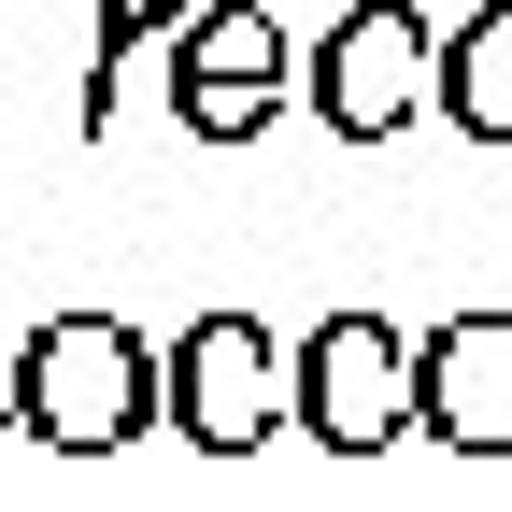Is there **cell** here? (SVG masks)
Wrapping results in <instances>:
<instances>
[{"label": "cell", "instance_id": "obj_1", "mask_svg": "<svg viewBox=\"0 0 512 512\" xmlns=\"http://www.w3.org/2000/svg\"><path fill=\"white\" fill-rule=\"evenodd\" d=\"M15 427L43 456H128L157 427V342L128 313H43L15 342Z\"/></svg>", "mask_w": 512, "mask_h": 512}, {"label": "cell", "instance_id": "obj_2", "mask_svg": "<svg viewBox=\"0 0 512 512\" xmlns=\"http://www.w3.org/2000/svg\"><path fill=\"white\" fill-rule=\"evenodd\" d=\"M299 100V43L271 29V0H185L171 29V128L185 143H256Z\"/></svg>", "mask_w": 512, "mask_h": 512}, {"label": "cell", "instance_id": "obj_3", "mask_svg": "<svg viewBox=\"0 0 512 512\" xmlns=\"http://www.w3.org/2000/svg\"><path fill=\"white\" fill-rule=\"evenodd\" d=\"M427 72H441V29L413 15V0H356V15L299 57V114L342 128V143H399V128L427 114Z\"/></svg>", "mask_w": 512, "mask_h": 512}, {"label": "cell", "instance_id": "obj_4", "mask_svg": "<svg viewBox=\"0 0 512 512\" xmlns=\"http://www.w3.org/2000/svg\"><path fill=\"white\" fill-rule=\"evenodd\" d=\"M285 427L328 441V456H384L413 441V342L384 313H328L299 356H285Z\"/></svg>", "mask_w": 512, "mask_h": 512}, {"label": "cell", "instance_id": "obj_5", "mask_svg": "<svg viewBox=\"0 0 512 512\" xmlns=\"http://www.w3.org/2000/svg\"><path fill=\"white\" fill-rule=\"evenodd\" d=\"M157 427H185L200 456H256L285 427V342L256 313H200L185 342H157Z\"/></svg>", "mask_w": 512, "mask_h": 512}, {"label": "cell", "instance_id": "obj_6", "mask_svg": "<svg viewBox=\"0 0 512 512\" xmlns=\"http://www.w3.org/2000/svg\"><path fill=\"white\" fill-rule=\"evenodd\" d=\"M413 441L512 456V313H441L413 342Z\"/></svg>", "mask_w": 512, "mask_h": 512}, {"label": "cell", "instance_id": "obj_7", "mask_svg": "<svg viewBox=\"0 0 512 512\" xmlns=\"http://www.w3.org/2000/svg\"><path fill=\"white\" fill-rule=\"evenodd\" d=\"M427 114H456L470 143H512V0H470L441 29V72H427Z\"/></svg>", "mask_w": 512, "mask_h": 512}, {"label": "cell", "instance_id": "obj_8", "mask_svg": "<svg viewBox=\"0 0 512 512\" xmlns=\"http://www.w3.org/2000/svg\"><path fill=\"white\" fill-rule=\"evenodd\" d=\"M171 29H185V0H114L100 15V43H86V143H114V72L143 43H171Z\"/></svg>", "mask_w": 512, "mask_h": 512}, {"label": "cell", "instance_id": "obj_9", "mask_svg": "<svg viewBox=\"0 0 512 512\" xmlns=\"http://www.w3.org/2000/svg\"><path fill=\"white\" fill-rule=\"evenodd\" d=\"M0 427H15V342H0Z\"/></svg>", "mask_w": 512, "mask_h": 512}]
</instances>
